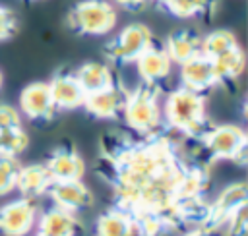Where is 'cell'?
Returning a JSON list of instances; mask_svg holds the SVG:
<instances>
[{
  "instance_id": "cell-1",
  "label": "cell",
  "mask_w": 248,
  "mask_h": 236,
  "mask_svg": "<svg viewBox=\"0 0 248 236\" xmlns=\"http://www.w3.org/2000/svg\"><path fill=\"white\" fill-rule=\"evenodd\" d=\"M213 161L202 141L165 122L149 133L112 130L101 137L97 176L112 192V207L136 219L143 236H178L180 209L205 197Z\"/></svg>"
},
{
  "instance_id": "cell-2",
  "label": "cell",
  "mask_w": 248,
  "mask_h": 236,
  "mask_svg": "<svg viewBox=\"0 0 248 236\" xmlns=\"http://www.w3.org/2000/svg\"><path fill=\"white\" fill-rule=\"evenodd\" d=\"M163 122L184 137L202 141L203 135L213 128L205 110V95L178 87L170 91L161 104Z\"/></svg>"
},
{
  "instance_id": "cell-3",
  "label": "cell",
  "mask_w": 248,
  "mask_h": 236,
  "mask_svg": "<svg viewBox=\"0 0 248 236\" xmlns=\"http://www.w3.org/2000/svg\"><path fill=\"white\" fill-rule=\"evenodd\" d=\"M122 118L134 133H149L157 130L163 124L159 87L141 83L134 91H128Z\"/></svg>"
},
{
  "instance_id": "cell-4",
  "label": "cell",
  "mask_w": 248,
  "mask_h": 236,
  "mask_svg": "<svg viewBox=\"0 0 248 236\" xmlns=\"http://www.w3.org/2000/svg\"><path fill=\"white\" fill-rule=\"evenodd\" d=\"M116 19V10L108 0H81L68 12L66 23L78 35L101 37L114 29Z\"/></svg>"
},
{
  "instance_id": "cell-5",
  "label": "cell",
  "mask_w": 248,
  "mask_h": 236,
  "mask_svg": "<svg viewBox=\"0 0 248 236\" xmlns=\"http://www.w3.org/2000/svg\"><path fill=\"white\" fill-rule=\"evenodd\" d=\"M202 145L213 162L232 161L236 164H246L248 161V135L238 124L213 126L203 135Z\"/></svg>"
},
{
  "instance_id": "cell-6",
  "label": "cell",
  "mask_w": 248,
  "mask_h": 236,
  "mask_svg": "<svg viewBox=\"0 0 248 236\" xmlns=\"http://www.w3.org/2000/svg\"><path fill=\"white\" fill-rule=\"evenodd\" d=\"M153 41V31L145 23L134 21L122 27L116 37L105 46V56L112 64H130L136 62Z\"/></svg>"
},
{
  "instance_id": "cell-7",
  "label": "cell",
  "mask_w": 248,
  "mask_h": 236,
  "mask_svg": "<svg viewBox=\"0 0 248 236\" xmlns=\"http://www.w3.org/2000/svg\"><path fill=\"white\" fill-rule=\"evenodd\" d=\"M35 199L17 197L0 207V232L4 236H25L37 222Z\"/></svg>"
},
{
  "instance_id": "cell-8",
  "label": "cell",
  "mask_w": 248,
  "mask_h": 236,
  "mask_svg": "<svg viewBox=\"0 0 248 236\" xmlns=\"http://www.w3.org/2000/svg\"><path fill=\"white\" fill-rule=\"evenodd\" d=\"M46 193L52 199L54 207H60V209L76 213V215L93 205V192L89 190V186L83 180L52 182Z\"/></svg>"
},
{
  "instance_id": "cell-9",
  "label": "cell",
  "mask_w": 248,
  "mask_h": 236,
  "mask_svg": "<svg viewBox=\"0 0 248 236\" xmlns=\"http://www.w3.org/2000/svg\"><path fill=\"white\" fill-rule=\"evenodd\" d=\"M248 203V188L246 182H232L225 186L219 195L209 201V219H207V228L211 230H221L225 221L242 205Z\"/></svg>"
},
{
  "instance_id": "cell-10",
  "label": "cell",
  "mask_w": 248,
  "mask_h": 236,
  "mask_svg": "<svg viewBox=\"0 0 248 236\" xmlns=\"http://www.w3.org/2000/svg\"><path fill=\"white\" fill-rule=\"evenodd\" d=\"M19 110L35 122H46L52 120L58 112L54 106V101L48 91L46 81H33L25 85L19 93Z\"/></svg>"
},
{
  "instance_id": "cell-11",
  "label": "cell",
  "mask_w": 248,
  "mask_h": 236,
  "mask_svg": "<svg viewBox=\"0 0 248 236\" xmlns=\"http://www.w3.org/2000/svg\"><path fill=\"white\" fill-rule=\"evenodd\" d=\"M126 97H128V91L120 83H116L108 89L87 95L83 108L89 116H93L97 120H114V118L122 116Z\"/></svg>"
},
{
  "instance_id": "cell-12",
  "label": "cell",
  "mask_w": 248,
  "mask_h": 236,
  "mask_svg": "<svg viewBox=\"0 0 248 236\" xmlns=\"http://www.w3.org/2000/svg\"><path fill=\"white\" fill-rule=\"evenodd\" d=\"M136 68H138V75L141 77L143 83L157 85L159 81H163L170 75L172 62H170L165 46L153 41L136 60Z\"/></svg>"
},
{
  "instance_id": "cell-13",
  "label": "cell",
  "mask_w": 248,
  "mask_h": 236,
  "mask_svg": "<svg viewBox=\"0 0 248 236\" xmlns=\"http://www.w3.org/2000/svg\"><path fill=\"white\" fill-rule=\"evenodd\" d=\"M217 85L213 62L203 54H196L180 64V87L196 93H205Z\"/></svg>"
},
{
  "instance_id": "cell-14",
  "label": "cell",
  "mask_w": 248,
  "mask_h": 236,
  "mask_svg": "<svg viewBox=\"0 0 248 236\" xmlns=\"http://www.w3.org/2000/svg\"><path fill=\"white\" fill-rule=\"evenodd\" d=\"M52 178V182H64V180H81L85 174V161L83 157L72 149V147H58L54 149L46 162H43Z\"/></svg>"
},
{
  "instance_id": "cell-15",
  "label": "cell",
  "mask_w": 248,
  "mask_h": 236,
  "mask_svg": "<svg viewBox=\"0 0 248 236\" xmlns=\"http://www.w3.org/2000/svg\"><path fill=\"white\" fill-rule=\"evenodd\" d=\"M46 83H48V91L56 110H74L83 106L87 95L83 93L78 79L74 77V72H58Z\"/></svg>"
},
{
  "instance_id": "cell-16",
  "label": "cell",
  "mask_w": 248,
  "mask_h": 236,
  "mask_svg": "<svg viewBox=\"0 0 248 236\" xmlns=\"http://www.w3.org/2000/svg\"><path fill=\"white\" fill-rule=\"evenodd\" d=\"M74 77L78 79L85 95H91L120 83L108 62H95V60L83 62L81 66H78V70L74 72Z\"/></svg>"
},
{
  "instance_id": "cell-17",
  "label": "cell",
  "mask_w": 248,
  "mask_h": 236,
  "mask_svg": "<svg viewBox=\"0 0 248 236\" xmlns=\"http://www.w3.org/2000/svg\"><path fill=\"white\" fill-rule=\"evenodd\" d=\"M95 236H143L132 215L116 207L107 209L95 222Z\"/></svg>"
},
{
  "instance_id": "cell-18",
  "label": "cell",
  "mask_w": 248,
  "mask_h": 236,
  "mask_svg": "<svg viewBox=\"0 0 248 236\" xmlns=\"http://www.w3.org/2000/svg\"><path fill=\"white\" fill-rule=\"evenodd\" d=\"M37 228L43 236H78V232L81 230V222L76 213L52 205L39 217Z\"/></svg>"
},
{
  "instance_id": "cell-19",
  "label": "cell",
  "mask_w": 248,
  "mask_h": 236,
  "mask_svg": "<svg viewBox=\"0 0 248 236\" xmlns=\"http://www.w3.org/2000/svg\"><path fill=\"white\" fill-rule=\"evenodd\" d=\"M50 184H52V178H50V174H48V170L43 162H33V164L19 166L16 190L21 193V197L37 199V197H41L48 192Z\"/></svg>"
},
{
  "instance_id": "cell-20",
  "label": "cell",
  "mask_w": 248,
  "mask_h": 236,
  "mask_svg": "<svg viewBox=\"0 0 248 236\" xmlns=\"http://www.w3.org/2000/svg\"><path fill=\"white\" fill-rule=\"evenodd\" d=\"M200 44H202V37L194 29H178L167 37L163 46H165L170 62L180 66L182 62L200 54Z\"/></svg>"
},
{
  "instance_id": "cell-21",
  "label": "cell",
  "mask_w": 248,
  "mask_h": 236,
  "mask_svg": "<svg viewBox=\"0 0 248 236\" xmlns=\"http://www.w3.org/2000/svg\"><path fill=\"white\" fill-rule=\"evenodd\" d=\"M211 62H213V70L217 75V85L219 83H223V85L234 83L246 70V54H244L240 44L231 48L229 52L213 58Z\"/></svg>"
},
{
  "instance_id": "cell-22",
  "label": "cell",
  "mask_w": 248,
  "mask_h": 236,
  "mask_svg": "<svg viewBox=\"0 0 248 236\" xmlns=\"http://www.w3.org/2000/svg\"><path fill=\"white\" fill-rule=\"evenodd\" d=\"M219 0H167L163 8L180 19L188 17H203V15H213L217 10Z\"/></svg>"
},
{
  "instance_id": "cell-23",
  "label": "cell",
  "mask_w": 248,
  "mask_h": 236,
  "mask_svg": "<svg viewBox=\"0 0 248 236\" xmlns=\"http://www.w3.org/2000/svg\"><path fill=\"white\" fill-rule=\"evenodd\" d=\"M234 46H238L236 35L232 31H229V29H217V31H211V33L202 37L200 54H203L205 58L213 60V58L229 52Z\"/></svg>"
},
{
  "instance_id": "cell-24",
  "label": "cell",
  "mask_w": 248,
  "mask_h": 236,
  "mask_svg": "<svg viewBox=\"0 0 248 236\" xmlns=\"http://www.w3.org/2000/svg\"><path fill=\"white\" fill-rule=\"evenodd\" d=\"M29 147V135L23 128L0 132V159H17Z\"/></svg>"
},
{
  "instance_id": "cell-25",
  "label": "cell",
  "mask_w": 248,
  "mask_h": 236,
  "mask_svg": "<svg viewBox=\"0 0 248 236\" xmlns=\"http://www.w3.org/2000/svg\"><path fill=\"white\" fill-rule=\"evenodd\" d=\"M221 236H246L248 234V203L238 207L221 226Z\"/></svg>"
},
{
  "instance_id": "cell-26",
  "label": "cell",
  "mask_w": 248,
  "mask_h": 236,
  "mask_svg": "<svg viewBox=\"0 0 248 236\" xmlns=\"http://www.w3.org/2000/svg\"><path fill=\"white\" fill-rule=\"evenodd\" d=\"M19 166L17 159H0V197L16 190Z\"/></svg>"
},
{
  "instance_id": "cell-27",
  "label": "cell",
  "mask_w": 248,
  "mask_h": 236,
  "mask_svg": "<svg viewBox=\"0 0 248 236\" xmlns=\"http://www.w3.org/2000/svg\"><path fill=\"white\" fill-rule=\"evenodd\" d=\"M14 128H21L19 110L8 103H0V132L2 130H14Z\"/></svg>"
},
{
  "instance_id": "cell-28",
  "label": "cell",
  "mask_w": 248,
  "mask_h": 236,
  "mask_svg": "<svg viewBox=\"0 0 248 236\" xmlns=\"http://www.w3.org/2000/svg\"><path fill=\"white\" fill-rule=\"evenodd\" d=\"M17 31V17L16 14L6 8V6H0V41H6L10 37H14Z\"/></svg>"
},
{
  "instance_id": "cell-29",
  "label": "cell",
  "mask_w": 248,
  "mask_h": 236,
  "mask_svg": "<svg viewBox=\"0 0 248 236\" xmlns=\"http://www.w3.org/2000/svg\"><path fill=\"white\" fill-rule=\"evenodd\" d=\"M120 8H124V10H128V12H140V10H143L145 8V4H147V0H114Z\"/></svg>"
},
{
  "instance_id": "cell-30",
  "label": "cell",
  "mask_w": 248,
  "mask_h": 236,
  "mask_svg": "<svg viewBox=\"0 0 248 236\" xmlns=\"http://www.w3.org/2000/svg\"><path fill=\"white\" fill-rule=\"evenodd\" d=\"M178 236H221L219 230H211V228H203V226H196V228H188Z\"/></svg>"
},
{
  "instance_id": "cell-31",
  "label": "cell",
  "mask_w": 248,
  "mask_h": 236,
  "mask_svg": "<svg viewBox=\"0 0 248 236\" xmlns=\"http://www.w3.org/2000/svg\"><path fill=\"white\" fill-rule=\"evenodd\" d=\"M2 85H4V74H2V70H0V89H2Z\"/></svg>"
},
{
  "instance_id": "cell-32",
  "label": "cell",
  "mask_w": 248,
  "mask_h": 236,
  "mask_svg": "<svg viewBox=\"0 0 248 236\" xmlns=\"http://www.w3.org/2000/svg\"><path fill=\"white\" fill-rule=\"evenodd\" d=\"M155 2H157V4H161V6H163V4H165V2H167V0H155Z\"/></svg>"
},
{
  "instance_id": "cell-33",
  "label": "cell",
  "mask_w": 248,
  "mask_h": 236,
  "mask_svg": "<svg viewBox=\"0 0 248 236\" xmlns=\"http://www.w3.org/2000/svg\"><path fill=\"white\" fill-rule=\"evenodd\" d=\"M35 236H43V234H41V232H37V234H35Z\"/></svg>"
},
{
  "instance_id": "cell-34",
  "label": "cell",
  "mask_w": 248,
  "mask_h": 236,
  "mask_svg": "<svg viewBox=\"0 0 248 236\" xmlns=\"http://www.w3.org/2000/svg\"><path fill=\"white\" fill-rule=\"evenodd\" d=\"M31 2H33V0H31Z\"/></svg>"
}]
</instances>
